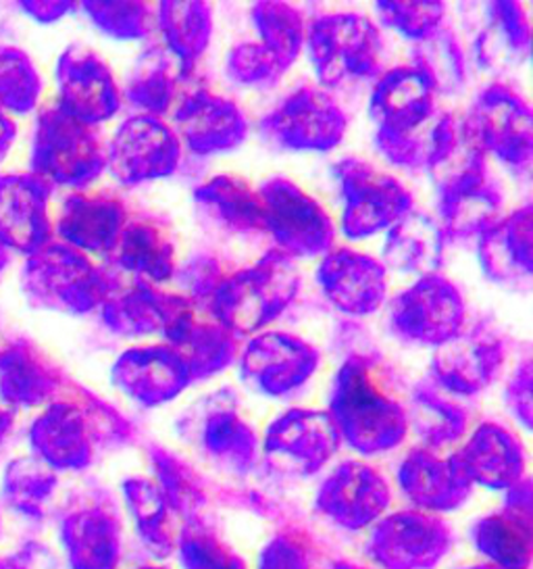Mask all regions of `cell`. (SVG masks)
Returning a JSON list of instances; mask_svg holds the SVG:
<instances>
[{
  "label": "cell",
  "instance_id": "obj_1",
  "mask_svg": "<svg viewBox=\"0 0 533 569\" xmlns=\"http://www.w3.org/2000/svg\"><path fill=\"white\" fill-rule=\"evenodd\" d=\"M330 418L350 449L366 457L396 449L409 435L399 380L375 355H354L338 369L330 395Z\"/></svg>",
  "mask_w": 533,
  "mask_h": 569
},
{
  "label": "cell",
  "instance_id": "obj_2",
  "mask_svg": "<svg viewBox=\"0 0 533 569\" xmlns=\"http://www.w3.org/2000/svg\"><path fill=\"white\" fill-rule=\"evenodd\" d=\"M438 116L432 84L415 66L390 69L373 86L369 118L378 128L375 147L396 168L425 169Z\"/></svg>",
  "mask_w": 533,
  "mask_h": 569
},
{
  "label": "cell",
  "instance_id": "obj_3",
  "mask_svg": "<svg viewBox=\"0 0 533 569\" xmlns=\"http://www.w3.org/2000/svg\"><path fill=\"white\" fill-rule=\"evenodd\" d=\"M299 288L294 261L275 249L249 268L223 276L209 299V311L233 336L257 335L282 316Z\"/></svg>",
  "mask_w": 533,
  "mask_h": 569
},
{
  "label": "cell",
  "instance_id": "obj_4",
  "mask_svg": "<svg viewBox=\"0 0 533 569\" xmlns=\"http://www.w3.org/2000/svg\"><path fill=\"white\" fill-rule=\"evenodd\" d=\"M83 401H57L30 428L33 457L54 471H82L94 461L99 440H128L130 423L86 390Z\"/></svg>",
  "mask_w": 533,
  "mask_h": 569
},
{
  "label": "cell",
  "instance_id": "obj_5",
  "mask_svg": "<svg viewBox=\"0 0 533 569\" xmlns=\"http://www.w3.org/2000/svg\"><path fill=\"white\" fill-rule=\"evenodd\" d=\"M21 284L33 307L71 316L90 313L113 288L109 276L88 254L63 242H49L28 257Z\"/></svg>",
  "mask_w": 533,
  "mask_h": 569
},
{
  "label": "cell",
  "instance_id": "obj_6",
  "mask_svg": "<svg viewBox=\"0 0 533 569\" xmlns=\"http://www.w3.org/2000/svg\"><path fill=\"white\" fill-rule=\"evenodd\" d=\"M250 18L261 40L233 47L225 73L233 84L266 90L299 59L306 28L299 9L288 2H254Z\"/></svg>",
  "mask_w": 533,
  "mask_h": 569
},
{
  "label": "cell",
  "instance_id": "obj_7",
  "mask_svg": "<svg viewBox=\"0 0 533 569\" xmlns=\"http://www.w3.org/2000/svg\"><path fill=\"white\" fill-rule=\"evenodd\" d=\"M316 82L325 88L366 80L382 61L378 26L359 13H330L313 19L304 34Z\"/></svg>",
  "mask_w": 533,
  "mask_h": 569
},
{
  "label": "cell",
  "instance_id": "obj_8",
  "mask_svg": "<svg viewBox=\"0 0 533 569\" xmlns=\"http://www.w3.org/2000/svg\"><path fill=\"white\" fill-rule=\"evenodd\" d=\"M30 166L47 184L86 188L107 169V147L94 128L49 107L36 119Z\"/></svg>",
  "mask_w": 533,
  "mask_h": 569
},
{
  "label": "cell",
  "instance_id": "obj_9",
  "mask_svg": "<svg viewBox=\"0 0 533 569\" xmlns=\"http://www.w3.org/2000/svg\"><path fill=\"white\" fill-rule=\"evenodd\" d=\"M332 171L342 197L340 228L349 240H363L392 228L413 209L409 188L365 159H340Z\"/></svg>",
  "mask_w": 533,
  "mask_h": 569
},
{
  "label": "cell",
  "instance_id": "obj_10",
  "mask_svg": "<svg viewBox=\"0 0 533 569\" xmlns=\"http://www.w3.org/2000/svg\"><path fill=\"white\" fill-rule=\"evenodd\" d=\"M263 202L265 232L290 259L325 257L335 242L328 209L290 178H269L257 190Z\"/></svg>",
  "mask_w": 533,
  "mask_h": 569
},
{
  "label": "cell",
  "instance_id": "obj_11",
  "mask_svg": "<svg viewBox=\"0 0 533 569\" xmlns=\"http://www.w3.org/2000/svg\"><path fill=\"white\" fill-rule=\"evenodd\" d=\"M263 140L292 152H328L340 147L349 118L332 97L316 86H299L261 121Z\"/></svg>",
  "mask_w": 533,
  "mask_h": 569
},
{
  "label": "cell",
  "instance_id": "obj_12",
  "mask_svg": "<svg viewBox=\"0 0 533 569\" xmlns=\"http://www.w3.org/2000/svg\"><path fill=\"white\" fill-rule=\"evenodd\" d=\"M388 321L402 342L440 347L463 330L465 299L444 276L432 273L400 292L390 305Z\"/></svg>",
  "mask_w": 533,
  "mask_h": 569
},
{
  "label": "cell",
  "instance_id": "obj_13",
  "mask_svg": "<svg viewBox=\"0 0 533 569\" xmlns=\"http://www.w3.org/2000/svg\"><path fill=\"white\" fill-rule=\"evenodd\" d=\"M452 551V530L440 516L396 511L375 521L366 555L382 569L438 568Z\"/></svg>",
  "mask_w": 533,
  "mask_h": 569
},
{
  "label": "cell",
  "instance_id": "obj_14",
  "mask_svg": "<svg viewBox=\"0 0 533 569\" xmlns=\"http://www.w3.org/2000/svg\"><path fill=\"white\" fill-rule=\"evenodd\" d=\"M182 159V142L165 121L152 116L125 119L107 144V169L121 186L169 178Z\"/></svg>",
  "mask_w": 533,
  "mask_h": 569
},
{
  "label": "cell",
  "instance_id": "obj_15",
  "mask_svg": "<svg viewBox=\"0 0 533 569\" xmlns=\"http://www.w3.org/2000/svg\"><path fill=\"white\" fill-rule=\"evenodd\" d=\"M473 128L483 151L506 168L525 173L532 168L533 116L527 101L513 88L485 86L473 102Z\"/></svg>",
  "mask_w": 533,
  "mask_h": 569
},
{
  "label": "cell",
  "instance_id": "obj_16",
  "mask_svg": "<svg viewBox=\"0 0 533 569\" xmlns=\"http://www.w3.org/2000/svg\"><path fill=\"white\" fill-rule=\"evenodd\" d=\"M321 366V352L299 336L265 332L254 336L240 355L247 385L266 397H285L306 385Z\"/></svg>",
  "mask_w": 533,
  "mask_h": 569
},
{
  "label": "cell",
  "instance_id": "obj_17",
  "mask_svg": "<svg viewBox=\"0 0 533 569\" xmlns=\"http://www.w3.org/2000/svg\"><path fill=\"white\" fill-rule=\"evenodd\" d=\"M340 435L330 413L290 409L265 430L263 452L271 466L294 476H313L332 459Z\"/></svg>",
  "mask_w": 533,
  "mask_h": 569
},
{
  "label": "cell",
  "instance_id": "obj_18",
  "mask_svg": "<svg viewBox=\"0 0 533 569\" xmlns=\"http://www.w3.org/2000/svg\"><path fill=\"white\" fill-rule=\"evenodd\" d=\"M59 109L69 118L94 128L115 118L121 109V92L113 71L99 52L73 44L57 61Z\"/></svg>",
  "mask_w": 533,
  "mask_h": 569
},
{
  "label": "cell",
  "instance_id": "obj_19",
  "mask_svg": "<svg viewBox=\"0 0 533 569\" xmlns=\"http://www.w3.org/2000/svg\"><path fill=\"white\" fill-rule=\"evenodd\" d=\"M392 488L380 469L344 461L319 486L316 511L344 530H365L385 516Z\"/></svg>",
  "mask_w": 533,
  "mask_h": 569
},
{
  "label": "cell",
  "instance_id": "obj_20",
  "mask_svg": "<svg viewBox=\"0 0 533 569\" xmlns=\"http://www.w3.org/2000/svg\"><path fill=\"white\" fill-rule=\"evenodd\" d=\"M504 363V342L492 328L477 323L435 347L432 382L449 395L473 397L485 390Z\"/></svg>",
  "mask_w": 533,
  "mask_h": 569
},
{
  "label": "cell",
  "instance_id": "obj_21",
  "mask_svg": "<svg viewBox=\"0 0 533 569\" xmlns=\"http://www.w3.org/2000/svg\"><path fill=\"white\" fill-rule=\"evenodd\" d=\"M173 123L180 142L200 157L235 151L249 134L242 109L209 88L183 92L173 109Z\"/></svg>",
  "mask_w": 533,
  "mask_h": 569
},
{
  "label": "cell",
  "instance_id": "obj_22",
  "mask_svg": "<svg viewBox=\"0 0 533 569\" xmlns=\"http://www.w3.org/2000/svg\"><path fill=\"white\" fill-rule=\"evenodd\" d=\"M438 199L480 184L487 176L485 151L471 121L456 113H440L425 159Z\"/></svg>",
  "mask_w": 533,
  "mask_h": 569
},
{
  "label": "cell",
  "instance_id": "obj_23",
  "mask_svg": "<svg viewBox=\"0 0 533 569\" xmlns=\"http://www.w3.org/2000/svg\"><path fill=\"white\" fill-rule=\"evenodd\" d=\"M315 280L338 311L354 318L375 313L388 295V271L382 261L352 249L328 252L316 268Z\"/></svg>",
  "mask_w": 533,
  "mask_h": 569
},
{
  "label": "cell",
  "instance_id": "obj_24",
  "mask_svg": "<svg viewBox=\"0 0 533 569\" xmlns=\"http://www.w3.org/2000/svg\"><path fill=\"white\" fill-rule=\"evenodd\" d=\"M111 378L125 397L142 407L173 401L194 382L185 359L169 345L133 347L121 352Z\"/></svg>",
  "mask_w": 533,
  "mask_h": 569
},
{
  "label": "cell",
  "instance_id": "obj_25",
  "mask_svg": "<svg viewBox=\"0 0 533 569\" xmlns=\"http://www.w3.org/2000/svg\"><path fill=\"white\" fill-rule=\"evenodd\" d=\"M200 451L219 468L244 473L259 452V436L238 409V402L228 390L199 402L190 419Z\"/></svg>",
  "mask_w": 533,
  "mask_h": 569
},
{
  "label": "cell",
  "instance_id": "obj_26",
  "mask_svg": "<svg viewBox=\"0 0 533 569\" xmlns=\"http://www.w3.org/2000/svg\"><path fill=\"white\" fill-rule=\"evenodd\" d=\"M50 188L30 173L0 176V244L32 257L49 244Z\"/></svg>",
  "mask_w": 533,
  "mask_h": 569
},
{
  "label": "cell",
  "instance_id": "obj_27",
  "mask_svg": "<svg viewBox=\"0 0 533 569\" xmlns=\"http://www.w3.org/2000/svg\"><path fill=\"white\" fill-rule=\"evenodd\" d=\"M400 490L419 511L450 513L463 507L473 485L456 455H438L432 449H413L396 471Z\"/></svg>",
  "mask_w": 533,
  "mask_h": 569
},
{
  "label": "cell",
  "instance_id": "obj_28",
  "mask_svg": "<svg viewBox=\"0 0 533 569\" xmlns=\"http://www.w3.org/2000/svg\"><path fill=\"white\" fill-rule=\"evenodd\" d=\"M471 538L475 549L500 569H530L533 552L532 488L521 480L511 488L506 507L477 519Z\"/></svg>",
  "mask_w": 533,
  "mask_h": 569
},
{
  "label": "cell",
  "instance_id": "obj_29",
  "mask_svg": "<svg viewBox=\"0 0 533 569\" xmlns=\"http://www.w3.org/2000/svg\"><path fill=\"white\" fill-rule=\"evenodd\" d=\"M192 305L183 295L163 292L144 282H133L123 288H111L100 305V318L104 326L123 338H144L161 335L180 318L183 309Z\"/></svg>",
  "mask_w": 533,
  "mask_h": 569
},
{
  "label": "cell",
  "instance_id": "obj_30",
  "mask_svg": "<svg viewBox=\"0 0 533 569\" xmlns=\"http://www.w3.org/2000/svg\"><path fill=\"white\" fill-rule=\"evenodd\" d=\"M125 223L128 209L115 194L76 192L66 199L59 211L57 234L61 236L63 244L83 254L109 257Z\"/></svg>",
  "mask_w": 533,
  "mask_h": 569
},
{
  "label": "cell",
  "instance_id": "obj_31",
  "mask_svg": "<svg viewBox=\"0 0 533 569\" xmlns=\"http://www.w3.org/2000/svg\"><path fill=\"white\" fill-rule=\"evenodd\" d=\"M454 455L471 485L490 490H511L525 480L527 457L523 442L496 421L480 423L469 436L465 447Z\"/></svg>",
  "mask_w": 533,
  "mask_h": 569
},
{
  "label": "cell",
  "instance_id": "obj_32",
  "mask_svg": "<svg viewBox=\"0 0 533 569\" xmlns=\"http://www.w3.org/2000/svg\"><path fill=\"white\" fill-rule=\"evenodd\" d=\"M533 209L523 204L480 236L483 276L502 286L530 284L533 276Z\"/></svg>",
  "mask_w": 533,
  "mask_h": 569
},
{
  "label": "cell",
  "instance_id": "obj_33",
  "mask_svg": "<svg viewBox=\"0 0 533 569\" xmlns=\"http://www.w3.org/2000/svg\"><path fill=\"white\" fill-rule=\"evenodd\" d=\"M532 52V21L523 2H487L475 40L477 66L487 73L519 69Z\"/></svg>",
  "mask_w": 533,
  "mask_h": 569
},
{
  "label": "cell",
  "instance_id": "obj_34",
  "mask_svg": "<svg viewBox=\"0 0 533 569\" xmlns=\"http://www.w3.org/2000/svg\"><path fill=\"white\" fill-rule=\"evenodd\" d=\"M61 382V368L32 340L21 338L0 351V401L7 407H40Z\"/></svg>",
  "mask_w": 533,
  "mask_h": 569
},
{
  "label": "cell",
  "instance_id": "obj_35",
  "mask_svg": "<svg viewBox=\"0 0 533 569\" xmlns=\"http://www.w3.org/2000/svg\"><path fill=\"white\" fill-rule=\"evenodd\" d=\"M165 345L182 355L194 382L225 371L238 355L235 336L215 319L200 316L194 302L169 328Z\"/></svg>",
  "mask_w": 533,
  "mask_h": 569
},
{
  "label": "cell",
  "instance_id": "obj_36",
  "mask_svg": "<svg viewBox=\"0 0 533 569\" xmlns=\"http://www.w3.org/2000/svg\"><path fill=\"white\" fill-rule=\"evenodd\" d=\"M59 538L69 569H117L121 528L111 511L86 505L61 519Z\"/></svg>",
  "mask_w": 533,
  "mask_h": 569
},
{
  "label": "cell",
  "instance_id": "obj_37",
  "mask_svg": "<svg viewBox=\"0 0 533 569\" xmlns=\"http://www.w3.org/2000/svg\"><path fill=\"white\" fill-rule=\"evenodd\" d=\"M111 257L115 268L133 276L135 282H167L175 273L173 236L161 219L128 221Z\"/></svg>",
  "mask_w": 533,
  "mask_h": 569
},
{
  "label": "cell",
  "instance_id": "obj_38",
  "mask_svg": "<svg viewBox=\"0 0 533 569\" xmlns=\"http://www.w3.org/2000/svg\"><path fill=\"white\" fill-rule=\"evenodd\" d=\"M444 244L446 234L440 221L411 209L388 228L382 249L383 268L404 276H432L444 261Z\"/></svg>",
  "mask_w": 533,
  "mask_h": 569
},
{
  "label": "cell",
  "instance_id": "obj_39",
  "mask_svg": "<svg viewBox=\"0 0 533 569\" xmlns=\"http://www.w3.org/2000/svg\"><path fill=\"white\" fill-rule=\"evenodd\" d=\"M194 202L200 211L235 234L265 232L263 202L247 180L232 173H219L197 186Z\"/></svg>",
  "mask_w": 533,
  "mask_h": 569
},
{
  "label": "cell",
  "instance_id": "obj_40",
  "mask_svg": "<svg viewBox=\"0 0 533 569\" xmlns=\"http://www.w3.org/2000/svg\"><path fill=\"white\" fill-rule=\"evenodd\" d=\"M190 73L165 47H150L133 63L125 86V99L144 116H165L182 99L180 90Z\"/></svg>",
  "mask_w": 533,
  "mask_h": 569
},
{
  "label": "cell",
  "instance_id": "obj_41",
  "mask_svg": "<svg viewBox=\"0 0 533 569\" xmlns=\"http://www.w3.org/2000/svg\"><path fill=\"white\" fill-rule=\"evenodd\" d=\"M157 26L165 38V49L171 52L185 73H192L202 54L209 49L213 36V9L209 2H159Z\"/></svg>",
  "mask_w": 533,
  "mask_h": 569
},
{
  "label": "cell",
  "instance_id": "obj_42",
  "mask_svg": "<svg viewBox=\"0 0 533 569\" xmlns=\"http://www.w3.org/2000/svg\"><path fill=\"white\" fill-rule=\"evenodd\" d=\"M409 428L423 440L425 449L440 451L459 442L466 432L469 413L465 407L452 401L449 392L425 380L416 385L406 405Z\"/></svg>",
  "mask_w": 533,
  "mask_h": 569
},
{
  "label": "cell",
  "instance_id": "obj_43",
  "mask_svg": "<svg viewBox=\"0 0 533 569\" xmlns=\"http://www.w3.org/2000/svg\"><path fill=\"white\" fill-rule=\"evenodd\" d=\"M502 207L504 194L500 186L492 178H485L480 184L438 199V213L442 219L440 226L444 234L456 240H466L473 236L480 238L499 221Z\"/></svg>",
  "mask_w": 533,
  "mask_h": 569
},
{
  "label": "cell",
  "instance_id": "obj_44",
  "mask_svg": "<svg viewBox=\"0 0 533 569\" xmlns=\"http://www.w3.org/2000/svg\"><path fill=\"white\" fill-rule=\"evenodd\" d=\"M121 488L138 536L147 549L157 557L175 551L178 532L173 528V511L159 486L149 478H128Z\"/></svg>",
  "mask_w": 533,
  "mask_h": 569
},
{
  "label": "cell",
  "instance_id": "obj_45",
  "mask_svg": "<svg viewBox=\"0 0 533 569\" xmlns=\"http://www.w3.org/2000/svg\"><path fill=\"white\" fill-rule=\"evenodd\" d=\"M57 471L36 457H17L2 473L0 495L9 511L28 519H42L57 490Z\"/></svg>",
  "mask_w": 533,
  "mask_h": 569
},
{
  "label": "cell",
  "instance_id": "obj_46",
  "mask_svg": "<svg viewBox=\"0 0 533 569\" xmlns=\"http://www.w3.org/2000/svg\"><path fill=\"white\" fill-rule=\"evenodd\" d=\"M415 66L438 94H459L466 84V59L456 36L450 30H435L425 40L416 42L413 51Z\"/></svg>",
  "mask_w": 533,
  "mask_h": 569
},
{
  "label": "cell",
  "instance_id": "obj_47",
  "mask_svg": "<svg viewBox=\"0 0 533 569\" xmlns=\"http://www.w3.org/2000/svg\"><path fill=\"white\" fill-rule=\"evenodd\" d=\"M149 457L159 480L154 485L159 486V490L163 492L171 511L178 513L180 518H185V521L197 519L194 516L200 505L204 502V492L200 488L199 478L194 476V471L173 452L165 451L161 447H154L149 451Z\"/></svg>",
  "mask_w": 533,
  "mask_h": 569
},
{
  "label": "cell",
  "instance_id": "obj_48",
  "mask_svg": "<svg viewBox=\"0 0 533 569\" xmlns=\"http://www.w3.org/2000/svg\"><path fill=\"white\" fill-rule=\"evenodd\" d=\"M40 94L42 78L28 52L0 47V111L30 113Z\"/></svg>",
  "mask_w": 533,
  "mask_h": 569
},
{
  "label": "cell",
  "instance_id": "obj_49",
  "mask_svg": "<svg viewBox=\"0 0 533 569\" xmlns=\"http://www.w3.org/2000/svg\"><path fill=\"white\" fill-rule=\"evenodd\" d=\"M175 551L183 569H247L242 557L199 519L178 530Z\"/></svg>",
  "mask_w": 533,
  "mask_h": 569
},
{
  "label": "cell",
  "instance_id": "obj_50",
  "mask_svg": "<svg viewBox=\"0 0 533 569\" xmlns=\"http://www.w3.org/2000/svg\"><path fill=\"white\" fill-rule=\"evenodd\" d=\"M83 13L102 34L115 40H144L152 34L157 13L149 2H82Z\"/></svg>",
  "mask_w": 533,
  "mask_h": 569
},
{
  "label": "cell",
  "instance_id": "obj_51",
  "mask_svg": "<svg viewBox=\"0 0 533 569\" xmlns=\"http://www.w3.org/2000/svg\"><path fill=\"white\" fill-rule=\"evenodd\" d=\"M375 11L385 28H392L406 40L421 42L442 28L446 4L438 0H385L375 2Z\"/></svg>",
  "mask_w": 533,
  "mask_h": 569
},
{
  "label": "cell",
  "instance_id": "obj_52",
  "mask_svg": "<svg viewBox=\"0 0 533 569\" xmlns=\"http://www.w3.org/2000/svg\"><path fill=\"white\" fill-rule=\"evenodd\" d=\"M259 569H315L313 549L302 536L282 532L266 542Z\"/></svg>",
  "mask_w": 533,
  "mask_h": 569
},
{
  "label": "cell",
  "instance_id": "obj_53",
  "mask_svg": "<svg viewBox=\"0 0 533 569\" xmlns=\"http://www.w3.org/2000/svg\"><path fill=\"white\" fill-rule=\"evenodd\" d=\"M219 261L211 257H194L180 269V284L185 288V299L197 305V301H209L217 284L221 282Z\"/></svg>",
  "mask_w": 533,
  "mask_h": 569
},
{
  "label": "cell",
  "instance_id": "obj_54",
  "mask_svg": "<svg viewBox=\"0 0 533 569\" xmlns=\"http://www.w3.org/2000/svg\"><path fill=\"white\" fill-rule=\"evenodd\" d=\"M532 386V361H530V357H525V359L516 366L511 382L506 385L504 402H506L509 411L513 413V418H515L523 428H527V430L532 428L533 419Z\"/></svg>",
  "mask_w": 533,
  "mask_h": 569
},
{
  "label": "cell",
  "instance_id": "obj_55",
  "mask_svg": "<svg viewBox=\"0 0 533 569\" xmlns=\"http://www.w3.org/2000/svg\"><path fill=\"white\" fill-rule=\"evenodd\" d=\"M0 569H61L59 559L49 547L40 542H28L16 552L0 557Z\"/></svg>",
  "mask_w": 533,
  "mask_h": 569
},
{
  "label": "cell",
  "instance_id": "obj_56",
  "mask_svg": "<svg viewBox=\"0 0 533 569\" xmlns=\"http://www.w3.org/2000/svg\"><path fill=\"white\" fill-rule=\"evenodd\" d=\"M19 4H21V11L28 18L36 19L38 23H54L76 9V2H67V0H52V2L28 0V2H19Z\"/></svg>",
  "mask_w": 533,
  "mask_h": 569
},
{
  "label": "cell",
  "instance_id": "obj_57",
  "mask_svg": "<svg viewBox=\"0 0 533 569\" xmlns=\"http://www.w3.org/2000/svg\"><path fill=\"white\" fill-rule=\"evenodd\" d=\"M16 136V123L4 116V111H0V161L7 157V152L11 151Z\"/></svg>",
  "mask_w": 533,
  "mask_h": 569
},
{
  "label": "cell",
  "instance_id": "obj_58",
  "mask_svg": "<svg viewBox=\"0 0 533 569\" xmlns=\"http://www.w3.org/2000/svg\"><path fill=\"white\" fill-rule=\"evenodd\" d=\"M11 428H13V418H11V413H9L7 409H2V407H0V445L4 442V438H7L9 432H11Z\"/></svg>",
  "mask_w": 533,
  "mask_h": 569
},
{
  "label": "cell",
  "instance_id": "obj_59",
  "mask_svg": "<svg viewBox=\"0 0 533 569\" xmlns=\"http://www.w3.org/2000/svg\"><path fill=\"white\" fill-rule=\"evenodd\" d=\"M332 569H371V568H366L365 563H359V561H338V563H333Z\"/></svg>",
  "mask_w": 533,
  "mask_h": 569
},
{
  "label": "cell",
  "instance_id": "obj_60",
  "mask_svg": "<svg viewBox=\"0 0 533 569\" xmlns=\"http://www.w3.org/2000/svg\"><path fill=\"white\" fill-rule=\"evenodd\" d=\"M7 266H9V249H4V247L0 244V276H2V271H4Z\"/></svg>",
  "mask_w": 533,
  "mask_h": 569
},
{
  "label": "cell",
  "instance_id": "obj_61",
  "mask_svg": "<svg viewBox=\"0 0 533 569\" xmlns=\"http://www.w3.org/2000/svg\"><path fill=\"white\" fill-rule=\"evenodd\" d=\"M461 569H500L496 566H492V563H475V566H466V568Z\"/></svg>",
  "mask_w": 533,
  "mask_h": 569
},
{
  "label": "cell",
  "instance_id": "obj_62",
  "mask_svg": "<svg viewBox=\"0 0 533 569\" xmlns=\"http://www.w3.org/2000/svg\"><path fill=\"white\" fill-rule=\"evenodd\" d=\"M135 569H167V568H163V566H142V568H135Z\"/></svg>",
  "mask_w": 533,
  "mask_h": 569
},
{
  "label": "cell",
  "instance_id": "obj_63",
  "mask_svg": "<svg viewBox=\"0 0 533 569\" xmlns=\"http://www.w3.org/2000/svg\"><path fill=\"white\" fill-rule=\"evenodd\" d=\"M0 530H2V518H0Z\"/></svg>",
  "mask_w": 533,
  "mask_h": 569
}]
</instances>
